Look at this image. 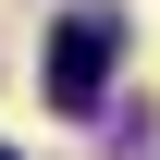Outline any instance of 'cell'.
Returning <instances> with one entry per match:
<instances>
[{
  "instance_id": "obj_1",
  "label": "cell",
  "mask_w": 160,
  "mask_h": 160,
  "mask_svg": "<svg viewBox=\"0 0 160 160\" xmlns=\"http://www.w3.org/2000/svg\"><path fill=\"white\" fill-rule=\"evenodd\" d=\"M111 62H123V12H74L49 37V111H99Z\"/></svg>"
},
{
  "instance_id": "obj_2",
  "label": "cell",
  "mask_w": 160,
  "mask_h": 160,
  "mask_svg": "<svg viewBox=\"0 0 160 160\" xmlns=\"http://www.w3.org/2000/svg\"><path fill=\"white\" fill-rule=\"evenodd\" d=\"M0 160H12V148H0Z\"/></svg>"
}]
</instances>
